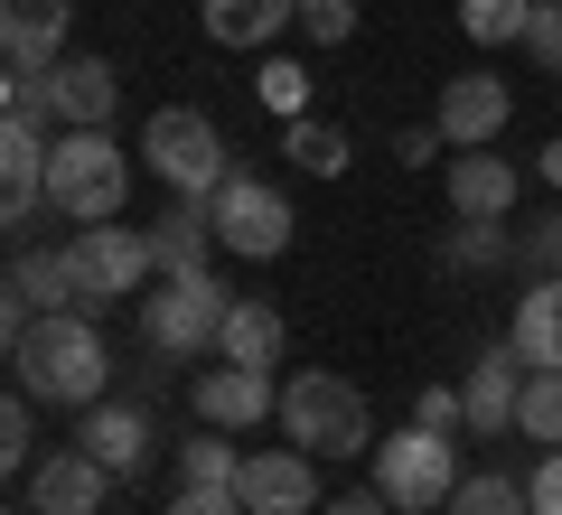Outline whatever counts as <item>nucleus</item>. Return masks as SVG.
<instances>
[{"label":"nucleus","mask_w":562,"mask_h":515,"mask_svg":"<svg viewBox=\"0 0 562 515\" xmlns=\"http://www.w3.org/2000/svg\"><path fill=\"white\" fill-rule=\"evenodd\" d=\"M10 376H20V394H38V403H66V413L103 403L113 347H103L94 310H47V318H29V328L10 337Z\"/></svg>","instance_id":"f257e3e1"},{"label":"nucleus","mask_w":562,"mask_h":515,"mask_svg":"<svg viewBox=\"0 0 562 515\" xmlns=\"http://www.w3.org/2000/svg\"><path fill=\"white\" fill-rule=\"evenodd\" d=\"M413 422H422V432H469L460 384H422V394H413Z\"/></svg>","instance_id":"72a5a7b5"},{"label":"nucleus","mask_w":562,"mask_h":515,"mask_svg":"<svg viewBox=\"0 0 562 515\" xmlns=\"http://www.w3.org/2000/svg\"><path fill=\"white\" fill-rule=\"evenodd\" d=\"M47 76H57V113H66V132H113V103H122L113 57H57Z\"/></svg>","instance_id":"f3484780"},{"label":"nucleus","mask_w":562,"mask_h":515,"mask_svg":"<svg viewBox=\"0 0 562 515\" xmlns=\"http://www.w3.org/2000/svg\"><path fill=\"white\" fill-rule=\"evenodd\" d=\"M66 20H76V0H0V47H10V66H57Z\"/></svg>","instance_id":"6ab92c4d"},{"label":"nucleus","mask_w":562,"mask_h":515,"mask_svg":"<svg viewBox=\"0 0 562 515\" xmlns=\"http://www.w3.org/2000/svg\"><path fill=\"white\" fill-rule=\"evenodd\" d=\"M235 469H244V450H225L216 422H198V440L179 450V488H235Z\"/></svg>","instance_id":"a878e982"},{"label":"nucleus","mask_w":562,"mask_h":515,"mask_svg":"<svg viewBox=\"0 0 562 515\" xmlns=\"http://www.w3.org/2000/svg\"><path fill=\"white\" fill-rule=\"evenodd\" d=\"M103 496H113V469H103L85 440H66V450H47L38 469H29V506L38 515H103Z\"/></svg>","instance_id":"9b49d317"},{"label":"nucleus","mask_w":562,"mask_h":515,"mask_svg":"<svg viewBox=\"0 0 562 515\" xmlns=\"http://www.w3.org/2000/svg\"><path fill=\"white\" fill-rule=\"evenodd\" d=\"M122 206H132V150L113 132H57V150H47V216L113 225Z\"/></svg>","instance_id":"f03ea898"},{"label":"nucleus","mask_w":562,"mask_h":515,"mask_svg":"<svg viewBox=\"0 0 562 515\" xmlns=\"http://www.w3.org/2000/svg\"><path fill=\"white\" fill-rule=\"evenodd\" d=\"M441 515H535V488H525V478H506V469H469L460 496H450Z\"/></svg>","instance_id":"b1692460"},{"label":"nucleus","mask_w":562,"mask_h":515,"mask_svg":"<svg viewBox=\"0 0 562 515\" xmlns=\"http://www.w3.org/2000/svg\"><path fill=\"white\" fill-rule=\"evenodd\" d=\"M206 47H272L281 29H301V0H198Z\"/></svg>","instance_id":"aec40b11"},{"label":"nucleus","mask_w":562,"mask_h":515,"mask_svg":"<svg viewBox=\"0 0 562 515\" xmlns=\"http://www.w3.org/2000/svg\"><path fill=\"white\" fill-rule=\"evenodd\" d=\"M47 310H76L66 254H38V244H20V254H10V310H0V337H20L29 318H47Z\"/></svg>","instance_id":"dca6fc26"},{"label":"nucleus","mask_w":562,"mask_h":515,"mask_svg":"<svg viewBox=\"0 0 562 515\" xmlns=\"http://www.w3.org/2000/svg\"><path fill=\"white\" fill-rule=\"evenodd\" d=\"M525 20H535V0H460L469 47H525Z\"/></svg>","instance_id":"393cba45"},{"label":"nucleus","mask_w":562,"mask_h":515,"mask_svg":"<svg viewBox=\"0 0 562 515\" xmlns=\"http://www.w3.org/2000/svg\"><path fill=\"white\" fill-rule=\"evenodd\" d=\"M516 272H535V281L562 272V216H535V225L516 235Z\"/></svg>","instance_id":"7c9ffc66"},{"label":"nucleus","mask_w":562,"mask_h":515,"mask_svg":"<svg viewBox=\"0 0 562 515\" xmlns=\"http://www.w3.org/2000/svg\"><path fill=\"white\" fill-rule=\"evenodd\" d=\"M140 159H150V179L179 188V198H216V188L235 179V150H225V132L198 103H160V113L140 122Z\"/></svg>","instance_id":"39448f33"},{"label":"nucleus","mask_w":562,"mask_h":515,"mask_svg":"<svg viewBox=\"0 0 562 515\" xmlns=\"http://www.w3.org/2000/svg\"><path fill=\"white\" fill-rule=\"evenodd\" d=\"M543 179H553V188H562V141H553V150H543Z\"/></svg>","instance_id":"4c0bfd02"},{"label":"nucleus","mask_w":562,"mask_h":515,"mask_svg":"<svg viewBox=\"0 0 562 515\" xmlns=\"http://www.w3.org/2000/svg\"><path fill=\"white\" fill-rule=\"evenodd\" d=\"M319 515H394V506H384V488H375V478H366V488H347V496H328Z\"/></svg>","instance_id":"e433bc0d"},{"label":"nucleus","mask_w":562,"mask_h":515,"mask_svg":"<svg viewBox=\"0 0 562 515\" xmlns=\"http://www.w3.org/2000/svg\"><path fill=\"white\" fill-rule=\"evenodd\" d=\"M225 310H235V291H225V281H206V272H160L150 281V291L132 300V318H140V347H150V357H206V347H216L225 337Z\"/></svg>","instance_id":"20e7f679"},{"label":"nucleus","mask_w":562,"mask_h":515,"mask_svg":"<svg viewBox=\"0 0 562 515\" xmlns=\"http://www.w3.org/2000/svg\"><path fill=\"white\" fill-rule=\"evenodd\" d=\"M206 244H216L206 198H179L160 225H150V254H160V272H206Z\"/></svg>","instance_id":"412c9836"},{"label":"nucleus","mask_w":562,"mask_h":515,"mask_svg":"<svg viewBox=\"0 0 562 515\" xmlns=\"http://www.w3.org/2000/svg\"><path fill=\"white\" fill-rule=\"evenodd\" d=\"M281 432L301 440L310 459L375 450V413H366V394L347 376H291V384H281Z\"/></svg>","instance_id":"423d86ee"},{"label":"nucleus","mask_w":562,"mask_h":515,"mask_svg":"<svg viewBox=\"0 0 562 515\" xmlns=\"http://www.w3.org/2000/svg\"><path fill=\"white\" fill-rule=\"evenodd\" d=\"M198 422H216V432H254V422H272L281 413V384H272V366H225L216 357V376H198Z\"/></svg>","instance_id":"ddd939ff"},{"label":"nucleus","mask_w":562,"mask_h":515,"mask_svg":"<svg viewBox=\"0 0 562 515\" xmlns=\"http://www.w3.org/2000/svg\"><path fill=\"white\" fill-rule=\"evenodd\" d=\"M66 254V281H76V310H122V300L150 291V272H160V254H150V225H76V235L57 244Z\"/></svg>","instance_id":"7ed1b4c3"},{"label":"nucleus","mask_w":562,"mask_h":515,"mask_svg":"<svg viewBox=\"0 0 562 515\" xmlns=\"http://www.w3.org/2000/svg\"><path fill=\"white\" fill-rule=\"evenodd\" d=\"M301 38L310 47H347L357 38V0H301Z\"/></svg>","instance_id":"2f4dec72"},{"label":"nucleus","mask_w":562,"mask_h":515,"mask_svg":"<svg viewBox=\"0 0 562 515\" xmlns=\"http://www.w3.org/2000/svg\"><path fill=\"white\" fill-rule=\"evenodd\" d=\"M20 515H38V506H20Z\"/></svg>","instance_id":"58836bf2"},{"label":"nucleus","mask_w":562,"mask_h":515,"mask_svg":"<svg viewBox=\"0 0 562 515\" xmlns=\"http://www.w3.org/2000/svg\"><path fill=\"white\" fill-rule=\"evenodd\" d=\"M506 347H516L535 376H562V272L553 281H525L516 318H506Z\"/></svg>","instance_id":"a211bd4d"},{"label":"nucleus","mask_w":562,"mask_h":515,"mask_svg":"<svg viewBox=\"0 0 562 515\" xmlns=\"http://www.w3.org/2000/svg\"><path fill=\"white\" fill-rule=\"evenodd\" d=\"M441 262H450V272H487V262H516V235H506V225H460V235L441 244Z\"/></svg>","instance_id":"c756f323"},{"label":"nucleus","mask_w":562,"mask_h":515,"mask_svg":"<svg viewBox=\"0 0 562 515\" xmlns=\"http://www.w3.org/2000/svg\"><path fill=\"white\" fill-rule=\"evenodd\" d=\"M366 469H375V488H384V506L394 515H441L450 496H460V450H450V432H394V440H375L366 450Z\"/></svg>","instance_id":"0eeeda50"},{"label":"nucleus","mask_w":562,"mask_h":515,"mask_svg":"<svg viewBox=\"0 0 562 515\" xmlns=\"http://www.w3.org/2000/svg\"><path fill=\"white\" fill-rule=\"evenodd\" d=\"M206 216H216V244L244 262H272L281 244H291V206H281L272 179H254V169H235V179L206 198Z\"/></svg>","instance_id":"6e6552de"},{"label":"nucleus","mask_w":562,"mask_h":515,"mask_svg":"<svg viewBox=\"0 0 562 515\" xmlns=\"http://www.w3.org/2000/svg\"><path fill=\"white\" fill-rule=\"evenodd\" d=\"M254 94H262V113H272V122H301V113H310V66L272 57V66L254 76Z\"/></svg>","instance_id":"c85d7f7f"},{"label":"nucleus","mask_w":562,"mask_h":515,"mask_svg":"<svg viewBox=\"0 0 562 515\" xmlns=\"http://www.w3.org/2000/svg\"><path fill=\"white\" fill-rule=\"evenodd\" d=\"M235 496L254 515H319V459H310L301 440H291V450H244Z\"/></svg>","instance_id":"9d476101"},{"label":"nucleus","mask_w":562,"mask_h":515,"mask_svg":"<svg viewBox=\"0 0 562 515\" xmlns=\"http://www.w3.org/2000/svg\"><path fill=\"white\" fill-rule=\"evenodd\" d=\"M525 488H535V515H562V450H543V469Z\"/></svg>","instance_id":"c9c22d12"},{"label":"nucleus","mask_w":562,"mask_h":515,"mask_svg":"<svg viewBox=\"0 0 562 515\" xmlns=\"http://www.w3.org/2000/svg\"><path fill=\"white\" fill-rule=\"evenodd\" d=\"M525 376H535V366H525L516 347H487V357L469 366V384H460V403H469V432H479V440H497V432H516V403H525Z\"/></svg>","instance_id":"2eb2a0df"},{"label":"nucleus","mask_w":562,"mask_h":515,"mask_svg":"<svg viewBox=\"0 0 562 515\" xmlns=\"http://www.w3.org/2000/svg\"><path fill=\"white\" fill-rule=\"evenodd\" d=\"M450 216H460V225H516V159H506V150H460V159H450Z\"/></svg>","instance_id":"f8f14e48"},{"label":"nucleus","mask_w":562,"mask_h":515,"mask_svg":"<svg viewBox=\"0 0 562 515\" xmlns=\"http://www.w3.org/2000/svg\"><path fill=\"white\" fill-rule=\"evenodd\" d=\"M76 440H85L113 478H140L150 459H160V432H150V413H140V403H85Z\"/></svg>","instance_id":"4468645a"},{"label":"nucleus","mask_w":562,"mask_h":515,"mask_svg":"<svg viewBox=\"0 0 562 515\" xmlns=\"http://www.w3.org/2000/svg\"><path fill=\"white\" fill-rule=\"evenodd\" d=\"M506 122H516V85H506V76H450L441 94H431V132H441V150H497Z\"/></svg>","instance_id":"1a4fd4ad"},{"label":"nucleus","mask_w":562,"mask_h":515,"mask_svg":"<svg viewBox=\"0 0 562 515\" xmlns=\"http://www.w3.org/2000/svg\"><path fill=\"white\" fill-rule=\"evenodd\" d=\"M516 432L562 450V376H525V403H516Z\"/></svg>","instance_id":"cd10ccee"},{"label":"nucleus","mask_w":562,"mask_h":515,"mask_svg":"<svg viewBox=\"0 0 562 515\" xmlns=\"http://www.w3.org/2000/svg\"><path fill=\"white\" fill-rule=\"evenodd\" d=\"M169 515H254V506H244L235 488H179V496H169Z\"/></svg>","instance_id":"f704fd0d"},{"label":"nucleus","mask_w":562,"mask_h":515,"mask_svg":"<svg viewBox=\"0 0 562 515\" xmlns=\"http://www.w3.org/2000/svg\"><path fill=\"white\" fill-rule=\"evenodd\" d=\"M216 357L225 366H281V310H272V300H235V310H225Z\"/></svg>","instance_id":"4be33fe9"},{"label":"nucleus","mask_w":562,"mask_h":515,"mask_svg":"<svg viewBox=\"0 0 562 515\" xmlns=\"http://www.w3.org/2000/svg\"><path fill=\"white\" fill-rule=\"evenodd\" d=\"M525 57L543 76H562V0H535V20H525Z\"/></svg>","instance_id":"473e14b6"},{"label":"nucleus","mask_w":562,"mask_h":515,"mask_svg":"<svg viewBox=\"0 0 562 515\" xmlns=\"http://www.w3.org/2000/svg\"><path fill=\"white\" fill-rule=\"evenodd\" d=\"M281 150H291V169H310V179H338V169H347V150H357V141H347L338 122L301 113V122H281Z\"/></svg>","instance_id":"5701e85b"},{"label":"nucleus","mask_w":562,"mask_h":515,"mask_svg":"<svg viewBox=\"0 0 562 515\" xmlns=\"http://www.w3.org/2000/svg\"><path fill=\"white\" fill-rule=\"evenodd\" d=\"M0 469L10 478L38 469V394H20V384H10V403H0Z\"/></svg>","instance_id":"bb28decb"}]
</instances>
